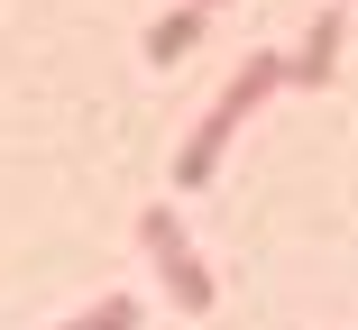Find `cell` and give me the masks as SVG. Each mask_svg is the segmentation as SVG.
I'll list each match as a JSON object with an SVG mask.
<instances>
[{
	"label": "cell",
	"mask_w": 358,
	"mask_h": 330,
	"mask_svg": "<svg viewBox=\"0 0 358 330\" xmlns=\"http://www.w3.org/2000/svg\"><path fill=\"white\" fill-rule=\"evenodd\" d=\"M275 83H285V55H275V46H248V55L230 64L221 101H211V110L193 119V138L175 147V193H202L211 174H221V156H230V138H239V119H248V110H257Z\"/></svg>",
	"instance_id": "6da1fadb"
},
{
	"label": "cell",
	"mask_w": 358,
	"mask_h": 330,
	"mask_svg": "<svg viewBox=\"0 0 358 330\" xmlns=\"http://www.w3.org/2000/svg\"><path fill=\"white\" fill-rule=\"evenodd\" d=\"M138 248H148L157 285H166L193 321L221 303V285H211V267H202V248H193V230H184V211H175V202H148V211H138Z\"/></svg>",
	"instance_id": "7a4b0ae2"
},
{
	"label": "cell",
	"mask_w": 358,
	"mask_h": 330,
	"mask_svg": "<svg viewBox=\"0 0 358 330\" xmlns=\"http://www.w3.org/2000/svg\"><path fill=\"white\" fill-rule=\"evenodd\" d=\"M331 64H340V10L303 19V46L285 55V83H331Z\"/></svg>",
	"instance_id": "3957f363"
},
{
	"label": "cell",
	"mask_w": 358,
	"mask_h": 330,
	"mask_svg": "<svg viewBox=\"0 0 358 330\" xmlns=\"http://www.w3.org/2000/svg\"><path fill=\"white\" fill-rule=\"evenodd\" d=\"M202 28H211V19L193 10V0H175V10H157V19H148V64H184Z\"/></svg>",
	"instance_id": "277c9868"
},
{
	"label": "cell",
	"mask_w": 358,
	"mask_h": 330,
	"mask_svg": "<svg viewBox=\"0 0 358 330\" xmlns=\"http://www.w3.org/2000/svg\"><path fill=\"white\" fill-rule=\"evenodd\" d=\"M138 321H148V312H138V294H92L64 330H138Z\"/></svg>",
	"instance_id": "5b68a950"
},
{
	"label": "cell",
	"mask_w": 358,
	"mask_h": 330,
	"mask_svg": "<svg viewBox=\"0 0 358 330\" xmlns=\"http://www.w3.org/2000/svg\"><path fill=\"white\" fill-rule=\"evenodd\" d=\"M193 10H202V19H211V10H230V0H193Z\"/></svg>",
	"instance_id": "8992f818"
},
{
	"label": "cell",
	"mask_w": 358,
	"mask_h": 330,
	"mask_svg": "<svg viewBox=\"0 0 358 330\" xmlns=\"http://www.w3.org/2000/svg\"><path fill=\"white\" fill-rule=\"evenodd\" d=\"M331 10H340V0H331Z\"/></svg>",
	"instance_id": "52a82bcc"
}]
</instances>
